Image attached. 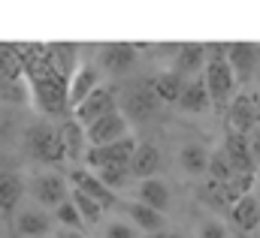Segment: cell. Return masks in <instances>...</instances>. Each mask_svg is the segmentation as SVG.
Instances as JSON below:
<instances>
[{
    "mask_svg": "<svg viewBox=\"0 0 260 238\" xmlns=\"http://www.w3.org/2000/svg\"><path fill=\"white\" fill-rule=\"evenodd\" d=\"M24 151L34 160L58 163V160H64V154H61V133L49 121H37V124H30L24 130Z\"/></svg>",
    "mask_w": 260,
    "mask_h": 238,
    "instance_id": "obj_1",
    "label": "cell"
},
{
    "mask_svg": "<svg viewBox=\"0 0 260 238\" xmlns=\"http://www.w3.org/2000/svg\"><path fill=\"white\" fill-rule=\"evenodd\" d=\"M203 82L209 91L212 106H230V100L236 97V75L230 69L227 58H212L203 66Z\"/></svg>",
    "mask_w": 260,
    "mask_h": 238,
    "instance_id": "obj_2",
    "label": "cell"
},
{
    "mask_svg": "<svg viewBox=\"0 0 260 238\" xmlns=\"http://www.w3.org/2000/svg\"><path fill=\"white\" fill-rule=\"evenodd\" d=\"M115 109H118L115 91L106 88V85H100L97 91H91V94L73 109V121H76L79 127H88V124H94L97 118H103V115H109V112H115Z\"/></svg>",
    "mask_w": 260,
    "mask_h": 238,
    "instance_id": "obj_3",
    "label": "cell"
},
{
    "mask_svg": "<svg viewBox=\"0 0 260 238\" xmlns=\"http://www.w3.org/2000/svg\"><path fill=\"white\" fill-rule=\"evenodd\" d=\"M136 151V139L124 136L118 142H109V145H100V148H88L85 151V163L88 169H106V166H127L130 157Z\"/></svg>",
    "mask_w": 260,
    "mask_h": 238,
    "instance_id": "obj_4",
    "label": "cell"
},
{
    "mask_svg": "<svg viewBox=\"0 0 260 238\" xmlns=\"http://www.w3.org/2000/svg\"><path fill=\"white\" fill-rule=\"evenodd\" d=\"M130 136V121L115 109L103 118H97L94 124L85 127V139H88V148H100V145H109V142H118Z\"/></svg>",
    "mask_w": 260,
    "mask_h": 238,
    "instance_id": "obj_5",
    "label": "cell"
},
{
    "mask_svg": "<svg viewBox=\"0 0 260 238\" xmlns=\"http://www.w3.org/2000/svg\"><path fill=\"white\" fill-rule=\"evenodd\" d=\"M30 193H34V199L40 205L58 208L61 202L70 199V181L61 172H40V175H34V181H30Z\"/></svg>",
    "mask_w": 260,
    "mask_h": 238,
    "instance_id": "obj_6",
    "label": "cell"
},
{
    "mask_svg": "<svg viewBox=\"0 0 260 238\" xmlns=\"http://www.w3.org/2000/svg\"><path fill=\"white\" fill-rule=\"evenodd\" d=\"M157 109H160V100L154 97V91H151V85H136V88H130L124 91V97H121V115L124 118H133V121H148L157 115Z\"/></svg>",
    "mask_w": 260,
    "mask_h": 238,
    "instance_id": "obj_7",
    "label": "cell"
},
{
    "mask_svg": "<svg viewBox=\"0 0 260 238\" xmlns=\"http://www.w3.org/2000/svg\"><path fill=\"white\" fill-rule=\"evenodd\" d=\"M136 58H139V49L133 43H106L100 49V58L97 63L103 66V72L109 75H124L136 66Z\"/></svg>",
    "mask_w": 260,
    "mask_h": 238,
    "instance_id": "obj_8",
    "label": "cell"
},
{
    "mask_svg": "<svg viewBox=\"0 0 260 238\" xmlns=\"http://www.w3.org/2000/svg\"><path fill=\"white\" fill-rule=\"evenodd\" d=\"M227 63L236 82H248L260 66V46L257 43H227Z\"/></svg>",
    "mask_w": 260,
    "mask_h": 238,
    "instance_id": "obj_9",
    "label": "cell"
},
{
    "mask_svg": "<svg viewBox=\"0 0 260 238\" xmlns=\"http://www.w3.org/2000/svg\"><path fill=\"white\" fill-rule=\"evenodd\" d=\"M100 88V69L94 63H79L67 78V109H76L91 91Z\"/></svg>",
    "mask_w": 260,
    "mask_h": 238,
    "instance_id": "obj_10",
    "label": "cell"
},
{
    "mask_svg": "<svg viewBox=\"0 0 260 238\" xmlns=\"http://www.w3.org/2000/svg\"><path fill=\"white\" fill-rule=\"evenodd\" d=\"M254 127H257V115H254L251 94H236L227 106V130L236 136H248Z\"/></svg>",
    "mask_w": 260,
    "mask_h": 238,
    "instance_id": "obj_11",
    "label": "cell"
},
{
    "mask_svg": "<svg viewBox=\"0 0 260 238\" xmlns=\"http://www.w3.org/2000/svg\"><path fill=\"white\" fill-rule=\"evenodd\" d=\"M160 166H164V157H160L157 145H151V142H136V151H133V157H130V163H127L130 175L139 178V181L154 178V175L160 172Z\"/></svg>",
    "mask_w": 260,
    "mask_h": 238,
    "instance_id": "obj_12",
    "label": "cell"
},
{
    "mask_svg": "<svg viewBox=\"0 0 260 238\" xmlns=\"http://www.w3.org/2000/svg\"><path fill=\"white\" fill-rule=\"evenodd\" d=\"M70 187H73V190H82L85 196H91V199H94L97 205H103V208H112V205L118 202V196H115L109 187H103L100 178H97L91 169H73Z\"/></svg>",
    "mask_w": 260,
    "mask_h": 238,
    "instance_id": "obj_13",
    "label": "cell"
},
{
    "mask_svg": "<svg viewBox=\"0 0 260 238\" xmlns=\"http://www.w3.org/2000/svg\"><path fill=\"white\" fill-rule=\"evenodd\" d=\"M203 66H206V46H203V43H182V46L176 49L173 72H179L182 78L203 75Z\"/></svg>",
    "mask_w": 260,
    "mask_h": 238,
    "instance_id": "obj_14",
    "label": "cell"
},
{
    "mask_svg": "<svg viewBox=\"0 0 260 238\" xmlns=\"http://www.w3.org/2000/svg\"><path fill=\"white\" fill-rule=\"evenodd\" d=\"M230 220L236 226V232H254L260 226V199L254 193H245L239 196L233 205H230Z\"/></svg>",
    "mask_w": 260,
    "mask_h": 238,
    "instance_id": "obj_15",
    "label": "cell"
},
{
    "mask_svg": "<svg viewBox=\"0 0 260 238\" xmlns=\"http://www.w3.org/2000/svg\"><path fill=\"white\" fill-rule=\"evenodd\" d=\"M124 211H127L130 217V226L136 229V232H145V235H157V232H164V226H167V220H164V214L160 211H154V208H148V205H142V202H124Z\"/></svg>",
    "mask_w": 260,
    "mask_h": 238,
    "instance_id": "obj_16",
    "label": "cell"
},
{
    "mask_svg": "<svg viewBox=\"0 0 260 238\" xmlns=\"http://www.w3.org/2000/svg\"><path fill=\"white\" fill-rule=\"evenodd\" d=\"M176 106H179L182 112H188V115H203V112L212 106V100H209V91H206V82H203V75L185 78V88H182V94H179Z\"/></svg>",
    "mask_w": 260,
    "mask_h": 238,
    "instance_id": "obj_17",
    "label": "cell"
},
{
    "mask_svg": "<svg viewBox=\"0 0 260 238\" xmlns=\"http://www.w3.org/2000/svg\"><path fill=\"white\" fill-rule=\"evenodd\" d=\"M221 151H224V157L230 160V166H233V172H236V175H257V166H254V160H251V151H248L245 136L230 133Z\"/></svg>",
    "mask_w": 260,
    "mask_h": 238,
    "instance_id": "obj_18",
    "label": "cell"
},
{
    "mask_svg": "<svg viewBox=\"0 0 260 238\" xmlns=\"http://www.w3.org/2000/svg\"><path fill=\"white\" fill-rule=\"evenodd\" d=\"M61 133V154L70 163H85V151H88V139H85V127H79L76 121H67Z\"/></svg>",
    "mask_w": 260,
    "mask_h": 238,
    "instance_id": "obj_19",
    "label": "cell"
},
{
    "mask_svg": "<svg viewBox=\"0 0 260 238\" xmlns=\"http://www.w3.org/2000/svg\"><path fill=\"white\" fill-rule=\"evenodd\" d=\"M209 157H212V151H209L206 145H200V142H188V145L179 148V166H182V172L191 175V178L209 172Z\"/></svg>",
    "mask_w": 260,
    "mask_h": 238,
    "instance_id": "obj_20",
    "label": "cell"
},
{
    "mask_svg": "<svg viewBox=\"0 0 260 238\" xmlns=\"http://www.w3.org/2000/svg\"><path fill=\"white\" fill-rule=\"evenodd\" d=\"M136 202H142V205H148V208H154V211L164 214V208L170 205V187H167V181H160V178L139 181V187H136Z\"/></svg>",
    "mask_w": 260,
    "mask_h": 238,
    "instance_id": "obj_21",
    "label": "cell"
},
{
    "mask_svg": "<svg viewBox=\"0 0 260 238\" xmlns=\"http://www.w3.org/2000/svg\"><path fill=\"white\" fill-rule=\"evenodd\" d=\"M15 229H18V235H24V238H43V235H49V229H52V217L46 211H40V208H24V211H18Z\"/></svg>",
    "mask_w": 260,
    "mask_h": 238,
    "instance_id": "obj_22",
    "label": "cell"
},
{
    "mask_svg": "<svg viewBox=\"0 0 260 238\" xmlns=\"http://www.w3.org/2000/svg\"><path fill=\"white\" fill-rule=\"evenodd\" d=\"M148 85H151V91H154V97H157L160 103L176 106V100H179V94H182V88H185V78H182L179 72H173V69H164V72H157Z\"/></svg>",
    "mask_w": 260,
    "mask_h": 238,
    "instance_id": "obj_23",
    "label": "cell"
},
{
    "mask_svg": "<svg viewBox=\"0 0 260 238\" xmlns=\"http://www.w3.org/2000/svg\"><path fill=\"white\" fill-rule=\"evenodd\" d=\"M24 196V178L18 172L0 169V211H12Z\"/></svg>",
    "mask_w": 260,
    "mask_h": 238,
    "instance_id": "obj_24",
    "label": "cell"
},
{
    "mask_svg": "<svg viewBox=\"0 0 260 238\" xmlns=\"http://www.w3.org/2000/svg\"><path fill=\"white\" fill-rule=\"evenodd\" d=\"M70 202L76 205V211H79V217L85 220V223H91V226H97L100 220H103V205H97L91 196H85L82 190H73L70 187Z\"/></svg>",
    "mask_w": 260,
    "mask_h": 238,
    "instance_id": "obj_25",
    "label": "cell"
},
{
    "mask_svg": "<svg viewBox=\"0 0 260 238\" xmlns=\"http://www.w3.org/2000/svg\"><path fill=\"white\" fill-rule=\"evenodd\" d=\"M91 172L100 178L103 187H109L112 193H115V190H121V187L130 181V169H127V166H106V169H91Z\"/></svg>",
    "mask_w": 260,
    "mask_h": 238,
    "instance_id": "obj_26",
    "label": "cell"
},
{
    "mask_svg": "<svg viewBox=\"0 0 260 238\" xmlns=\"http://www.w3.org/2000/svg\"><path fill=\"white\" fill-rule=\"evenodd\" d=\"M55 217H58V223H61L64 229H82V226H85V220L79 217V211H76V205H73L70 199L55 208Z\"/></svg>",
    "mask_w": 260,
    "mask_h": 238,
    "instance_id": "obj_27",
    "label": "cell"
},
{
    "mask_svg": "<svg viewBox=\"0 0 260 238\" xmlns=\"http://www.w3.org/2000/svg\"><path fill=\"white\" fill-rule=\"evenodd\" d=\"M197 238H230V229L218 220V217H206L197 226Z\"/></svg>",
    "mask_w": 260,
    "mask_h": 238,
    "instance_id": "obj_28",
    "label": "cell"
},
{
    "mask_svg": "<svg viewBox=\"0 0 260 238\" xmlns=\"http://www.w3.org/2000/svg\"><path fill=\"white\" fill-rule=\"evenodd\" d=\"M103 238H139V232L124 220H109L106 229H103Z\"/></svg>",
    "mask_w": 260,
    "mask_h": 238,
    "instance_id": "obj_29",
    "label": "cell"
},
{
    "mask_svg": "<svg viewBox=\"0 0 260 238\" xmlns=\"http://www.w3.org/2000/svg\"><path fill=\"white\" fill-rule=\"evenodd\" d=\"M245 142H248V151H251V160H254V166H260V124L245 136Z\"/></svg>",
    "mask_w": 260,
    "mask_h": 238,
    "instance_id": "obj_30",
    "label": "cell"
},
{
    "mask_svg": "<svg viewBox=\"0 0 260 238\" xmlns=\"http://www.w3.org/2000/svg\"><path fill=\"white\" fill-rule=\"evenodd\" d=\"M55 238H88V235H85L82 229H64V226H61V229L55 232Z\"/></svg>",
    "mask_w": 260,
    "mask_h": 238,
    "instance_id": "obj_31",
    "label": "cell"
},
{
    "mask_svg": "<svg viewBox=\"0 0 260 238\" xmlns=\"http://www.w3.org/2000/svg\"><path fill=\"white\" fill-rule=\"evenodd\" d=\"M151 238H188V235L185 232H167L164 229V232H157V235H151Z\"/></svg>",
    "mask_w": 260,
    "mask_h": 238,
    "instance_id": "obj_32",
    "label": "cell"
},
{
    "mask_svg": "<svg viewBox=\"0 0 260 238\" xmlns=\"http://www.w3.org/2000/svg\"><path fill=\"white\" fill-rule=\"evenodd\" d=\"M251 100H254V115H257V124H260V94H254Z\"/></svg>",
    "mask_w": 260,
    "mask_h": 238,
    "instance_id": "obj_33",
    "label": "cell"
},
{
    "mask_svg": "<svg viewBox=\"0 0 260 238\" xmlns=\"http://www.w3.org/2000/svg\"><path fill=\"white\" fill-rule=\"evenodd\" d=\"M230 238H251V235H248V232H233Z\"/></svg>",
    "mask_w": 260,
    "mask_h": 238,
    "instance_id": "obj_34",
    "label": "cell"
},
{
    "mask_svg": "<svg viewBox=\"0 0 260 238\" xmlns=\"http://www.w3.org/2000/svg\"><path fill=\"white\" fill-rule=\"evenodd\" d=\"M257 85H260V66H257Z\"/></svg>",
    "mask_w": 260,
    "mask_h": 238,
    "instance_id": "obj_35",
    "label": "cell"
}]
</instances>
